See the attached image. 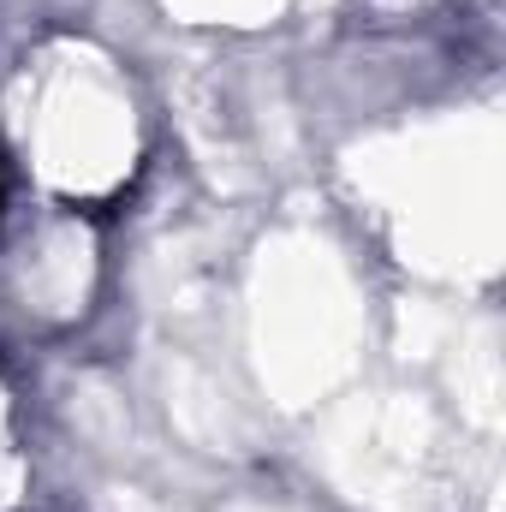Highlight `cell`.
<instances>
[{
	"mask_svg": "<svg viewBox=\"0 0 506 512\" xmlns=\"http://www.w3.org/2000/svg\"><path fill=\"white\" fill-rule=\"evenodd\" d=\"M0 203H6V191H0Z\"/></svg>",
	"mask_w": 506,
	"mask_h": 512,
	"instance_id": "cell-1",
	"label": "cell"
}]
</instances>
